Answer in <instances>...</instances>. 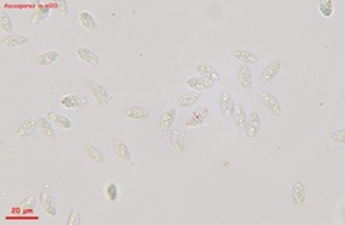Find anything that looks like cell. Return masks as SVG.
I'll list each match as a JSON object with an SVG mask.
<instances>
[{
    "label": "cell",
    "instance_id": "cell-33",
    "mask_svg": "<svg viewBox=\"0 0 345 225\" xmlns=\"http://www.w3.org/2000/svg\"><path fill=\"white\" fill-rule=\"evenodd\" d=\"M332 141L334 142H338V144H345V129H340V131H335L332 133Z\"/></svg>",
    "mask_w": 345,
    "mask_h": 225
},
{
    "label": "cell",
    "instance_id": "cell-9",
    "mask_svg": "<svg viewBox=\"0 0 345 225\" xmlns=\"http://www.w3.org/2000/svg\"><path fill=\"white\" fill-rule=\"evenodd\" d=\"M59 52H56V50H49V52H43V53H41V55H38L36 57H35V60H33V63L36 65V66H39V68H45V66H49V65H52V63H55L58 59H59Z\"/></svg>",
    "mask_w": 345,
    "mask_h": 225
},
{
    "label": "cell",
    "instance_id": "cell-4",
    "mask_svg": "<svg viewBox=\"0 0 345 225\" xmlns=\"http://www.w3.org/2000/svg\"><path fill=\"white\" fill-rule=\"evenodd\" d=\"M261 125H262L261 115H259V112L253 111V112L249 115V118H247V121H246V126H244V131H246L247 136H249V138H255V136L259 133Z\"/></svg>",
    "mask_w": 345,
    "mask_h": 225
},
{
    "label": "cell",
    "instance_id": "cell-7",
    "mask_svg": "<svg viewBox=\"0 0 345 225\" xmlns=\"http://www.w3.org/2000/svg\"><path fill=\"white\" fill-rule=\"evenodd\" d=\"M209 116V109L207 108H199L194 112H191V115L184 121V125L187 128H193V126L202 125Z\"/></svg>",
    "mask_w": 345,
    "mask_h": 225
},
{
    "label": "cell",
    "instance_id": "cell-32",
    "mask_svg": "<svg viewBox=\"0 0 345 225\" xmlns=\"http://www.w3.org/2000/svg\"><path fill=\"white\" fill-rule=\"evenodd\" d=\"M81 224V215L78 209H72L69 214V218L66 221V225H80Z\"/></svg>",
    "mask_w": 345,
    "mask_h": 225
},
{
    "label": "cell",
    "instance_id": "cell-23",
    "mask_svg": "<svg viewBox=\"0 0 345 225\" xmlns=\"http://www.w3.org/2000/svg\"><path fill=\"white\" fill-rule=\"evenodd\" d=\"M196 71L203 76V77H207V79H210L213 82L220 80V74H219V71H217L216 68H213L212 65H209V63H200V65H197V66H196Z\"/></svg>",
    "mask_w": 345,
    "mask_h": 225
},
{
    "label": "cell",
    "instance_id": "cell-22",
    "mask_svg": "<svg viewBox=\"0 0 345 225\" xmlns=\"http://www.w3.org/2000/svg\"><path fill=\"white\" fill-rule=\"evenodd\" d=\"M83 150H85L86 156H88L94 164H97V165H102V164H104V153H102V150H100V148H97L95 145H92V144H85V145H83Z\"/></svg>",
    "mask_w": 345,
    "mask_h": 225
},
{
    "label": "cell",
    "instance_id": "cell-5",
    "mask_svg": "<svg viewBox=\"0 0 345 225\" xmlns=\"http://www.w3.org/2000/svg\"><path fill=\"white\" fill-rule=\"evenodd\" d=\"M30 42V39L27 36H23V35H7L4 36L1 40H0V45L3 48H20V46H25Z\"/></svg>",
    "mask_w": 345,
    "mask_h": 225
},
{
    "label": "cell",
    "instance_id": "cell-27",
    "mask_svg": "<svg viewBox=\"0 0 345 225\" xmlns=\"http://www.w3.org/2000/svg\"><path fill=\"white\" fill-rule=\"evenodd\" d=\"M233 121H235V125L238 131H244V126H246V121H247V116L244 113V109L242 105H235V109H233Z\"/></svg>",
    "mask_w": 345,
    "mask_h": 225
},
{
    "label": "cell",
    "instance_id": "cell-13",
    "mask_svg": "<svg viewBox=\"0 0 345 225\" xmlns=\"http://www.w3.org/2000/svg\"><path fill=\"white\" fill-rule=\"evenodd\" d=\"M61 105L66 109H77L88 105V99L80 95H66L61 99Z\"/></svg>",
    "mask_w": 345,
    "mask_h": 225
},
{
    "label": "cell",
    "instance_id": "cell-20",
    "mask_svg": "<svg viewBox=\"0 0 345 225\" xmlns=\"http://www.w3.org/2000/svg\"><path fill=\"white\" fill-rule=\"evenodd\" d=\"M48 119L52 122V125L58 126L62 131H69L72 128V121L69 118H66L62 113H56V112H51L48 113Z\"/></svg>",
    "mask_w": 345,
    "mask_h": 225
},
{
    "label": "cell",
    "instance_id": "cell-11",
    "mask_svg": "<svg viewBox=\"0 0 345 225\" xmlns=\"http://www.w3.org/2000/svg\"><path fill=\"white\" fill-rule=\"evenodd\" d=\"M112 150L115 152V155L124 161V162H128L131 159V153H130V148L127 147V144L121 139V138H115L112 141Z\"/></svg>",
    "mask_w": 345,
    "mask_h": 225
},
{
    "label": "cell",
    "instance_id": "cell-24",
    "mask_svg": "<svg viewBox=\"0 0 345 225\" xmlns=\"http://www.w3.org/2000/svg\"><path fill=\"white\" fill-rule=\"evenodd\" d=\"M38 129L41 132V135L43 138H48V139H55L56 133H55V129H53L52 122L46 118V116H42L39 118V122H38Z\"/></svg>",
    "mask_w": 345,
    "mask_h": 225
},
{
    "label": "cell",
    "instance_id": "cell-12",
    "mask_svg": "<svg viewBox=\"0 0 345 225\" xmlns=\"http://www.w3.org/2000/svg\"><path fill=\"white\" fill-rule=\"evenodd\" d=\"M176 116H177V109L170 106L164 111V113L161 115V119H160V129L167 132L171 129V126L174 124L176 121Z\"/></svg>",
    "mask_w": 345,
    "mask_h": 225
},
{
    "label": "cell",
    "instance_id": "cell-10",
    "mask_svg": "<svg viewBox=\"0 0 345 225\" xmlns=\"http://www.w3.org/2000/svg\"><path fill=\"white\" fill-rule=\"evenodd\" d=\"M38 122H39V119H35V118H29V119H26L22 125L18 128L15 136H16L18 139H25V138H27V136L32 135V133L35 132V129L38 128Z\"/></svg>",
    "mask_w": 345,
    "mask_h": 225
},
{
    "label": "cell",
    "instance_id": "cell-28",
    "mask_svg": "<svg viewBox=\"0 0 345 225\" xmlns=\"http://www.w3.org/2000/svg\"><path fill=\"white\" fill-rule=\"evenodd\" d=\"M171 147H173L174 153H177V155L183 153V150H184V138H183L180 131H173L171 132Z\"/></svg>",
    "mask_w": 345,
    "mask_h": 225
},
{
    "label": "cell",
    "instance_id": "cell-8",
    "mask_svg": "<svg viewBox=\"0 0 345 225\" xmlns=\"http://www.w3.org/2000/svg\"><path fill=\"white\" fill-rule=\"evenodd\" d=\"M41 204H42V208H43V211L46 212L48 217L53 218V217L58 215V205H56V201L53 200V197L49 192L43 191V192L41 194Z\"/></svg>",
    "mask_w": 345,
    "mask_h": 225
},
{
    "label": "cell",
    "instance_id": "cell-3",
    "mask_svg": "<svg viewBox=\"0 0 345 225\" xmlns=\"http://www.w3.org/2000/svg\"><path fill=\"white\" fill-rule=\"evenodd\" d=\"M220 112L222 116L224 119H230L233 116V109H235V103H233V98L229 92H222L220 95Z\"/></svg>",
    "mask_w": 345,
    "mask_h": 225
},
{
    "label": "cell",
    "instance_id": "cell-15",
    "mask_svg": "<svg viewBox=\"0 0 345 225\" xmlns=\"http://www.w3.org/2000/svg\"><path fill=\"white\" fill-rule=\"evenodd\" d=\"M77 55H78V57H80L81 60H83L86 65H89V66H92V68H97L98 63H100L97 53H95L94 50L88 49V48H83V46L78 48V49H77Z\"/></svg>",
    "mask_w": 345,
    "mask_h": 225
},
{
    "label": "cell",
    "instance_id": "cell-34",
    "mask_svg": "<svg viewBox=\"0 0 345 225\" xmlns=\"http://www.w3.org/2000/svg\"><path fill=\"white\" fill-rule=\"evenodd\" d=\"M56 7H58L59 15H62V16H66V15H68V10H69V4H68V1H65V0L58 1V3H56Z\"/></svg>",
    "mask_w": 345,
    "mask_h": 225
},
{
    "label": "cell",
    "instance_id": "cell-29",
    "mask_svg": "<svg viewBox=\"0 0 345 225\" xmlns=\"http://www.w3.org/2000/svg\"><path fill=\"white\" fill-rule=\"evenodd\" d=\"M0 29H1L3 32H6V33H9V35H13V32H15L13 22H12L10 16H9L4 10L0 12Z\"/></svg>",
    "mask_w": 345,
    "mask_h": 225
},
{
    "label": "cell",
    "instance_id": "cell-25",
    "mask_svg": "<svg viewBox=\"0 0 345 225\" xmlns=\"http://www.w3.org/2000/svg\"><path fill=\"white\" fill-rule=\"evenodd\" d=\"M200 98H202V91H190V92H186L184 95H182L179 98L177 105L182 106V108H188V106L194 105L196 102H199Z\"/></svg>",
    "mask_w": 345,
    "mask_h": 225
},
{
    "label": "cell",
    "instance_id": "cell-30",
    "mask_svg": "<svg viewBox=\"0 0 345 225\" xmlns=\"http://www.w3.org/2000/svg\"><path fill=\"white\" fill-rule=\"evenodd\" d=\"M318 6L321 15H324L326 18L332 15V10H334V1L332 0H321L318 3Z\"/></svg>",
    "mask_w": 345,
    "mask_h": 225
},
{
    "label": "cell",
    "instance_id": "cell-6",
    "mask_svg": "<svg viewBox=\"0 0 345 225\" xmlns=\"http://www.w3.org/2000/svg\"><path fill=\"white\" fill-rule=\"evenodd\" d=\"M238 82H239L240 88L243 91H250L253 86V79H252V72L249 65H240L239 71H238Z\"/></svg>",
    "mask_w": 345,
    "mask_h": 225
},
{
    "label": "cell",
    "instance_id": "cell-31",
    "mask_svg": "<svg viewBox=\"0 0 345 225\" xmlns=\"http://www.w3.org/2000/svg\"><path fill=\"white\" fill-rule=\"evenodd\" d=\"M106 195H108L109 201H112V202H115V201L118 200V187H117L114 182L108 184V187H106Z\"/></svg>",
    "mask_w": 345,
    "mask_h": 225
},
{
    "label": "cell",
    "instance_id": "cell-1",
    "mask_svg": "<svg viewBox=\"0 0 345 225\" xmlns=\"http://www.w3.org/2000/svg\"><path fill=\"white\" fill-rule=\"evenodd\" d=\"M282 68V60L281 59H275L272 60L267 66L265 68L264 74H262V83L264 85H269L270 82H273L276 79V76L279 75V71Z\"/></svg>",
    "mask_w": 345,
    "mask_h": 225
},
{
    "label": "cell",
    "instance_id": "cell-18",
    "mask_svg": "<svg viewBox=\"0 0 345 225\" xmlns=\"http://www.w3.org/2000/svg\"><path fill=\"white\" fill-rule=\"evenodd\" d=\"M230 55L240 60L243 65H256L258 63V56L253 55L252 52H247V50L243 49H233L230 52Z\"/></svg>",
    "mask_w": 345,
    "mask_h": 225
},
{
    "label": "cell",
    "instance_id": "cell-19",
    "mask_svg": "<svg viewBox=\"0 0 345 225\" xmlns=\"http://www.w3.org/2000/svg\"><path fill=\"white\" fill-rule=\"evenodd\" d=\"M187 86L191 88L193 91H199V89H209L213 86V80L207 79V77H203V76H193V77H188L186 80Z\"/></svg>",
    "mask_w": 345,
    "mask_h": 225
},
{
    "label": "cell",
    "instance_id": "cell-17",
    "mask_svg": "<svg viewBox=\"0 0 345 225\" xmlns=\"http://www.w3.org/2000/svg\"><path fill=\"white\" fill-rule=\"evenodd\" d=\"M122 113L127 118L138 119V121H144V119L150 118V112L145 108H141V106H127V108H124Z\"/></svg>",
    "mask_w": 345,
    "mask_h": 225
},
{
    "label": "cell",
    "instance_id": "cell-16",
    "mask_svg": "<svg viewBox=\"0 0 345 225\" xmlns=\"http://www.w3.org/2000/svg\"><path fill=\"white\" fill-rule=\"evenodd\" d=\"M91 91H92L95 99L98 100V103H100L101 106H106V105H108L111 96H109V94L106 92V89L102 85H100L98 82H91Z\"/></svg>",
    "mask_w": 345,
    "mask_h": 225
},
{
    "label": "cell",
    "instance_id": "cell-21",
    "mask_svg": "<svg viewBox=\"0 0 345 225\" xmlns=\"http://www.w3.org/2000/svg\"><path fill=\"white\" fill-rule=\"evenodd\" d=\"M80 20H81V25L83 26L89 33H92V35L98 33V23H97L95 18H94L89 12L82 10V12L80 13Z\"/></svg>",
    "mask_w": 345,
    "mask_h": 225
},
{
    "label": "cell",
    "instance_id": "cell-26",
    "mask_svg": "<svg viewBox=\"0 0 345 225\" xmlns=\"http://www.w3.org/2000/svg\"><path fill=\"white\" fill-rule=\"evenodd\" d=\"M51 15V7L49 6H42V7H36L30 16V22L33 25H41L43 20L48 19V16Z\"/></svg>",
    "mask_w": 345,
    "mask_h": 225
},
{
    "label": "cell",
    "instance_id": "cell-2",
    "mask_svg": "<svg viewBox=\"0 0 345 225\" xmlns=\"http://www.w3.org/2000/svg\"><path fill=\"white\" fill-rule=\"evenodd\" d=\"M261 100H262V103L265 105L266 109L272 115H275V116H281L282 115V106H281L279 100L276 99V96H273L269 92H262L261 94Z\"/></svg>",
    "mask_w": 345,
    "mask_h": 225
},
{
    "label": "cell",
    "instance_id": "cell-35",
    "mask_svg": "<svg viewBox=\"0 0 345 225\" xmlns=\"http://www.w3.org/2000/svg\"><path fill=\"white\" fill-rule=\"evenodd\" d=\"M35 205V197L33 195H29L26 200L22 201V206L25 208V206H33Z\"/></svg>",
    "mask_w": 345,
    "mask_h": 225
},
{
    "label": "cell",
    "instance_id": "cell-14",
    "mask_svg": "<svg viewBox=\"0 0 345 225\" xmlns=\"http://www.w3.org/2000/svg\"><path fill=\"white\" fill-rule=\"evenodd\" d=\"M306 200V189L302 182H295L292 187V202L296 208H301Z\"/></svg>",
    "mask_w": 345,
    "mask_h": 225
}]
</instances>
